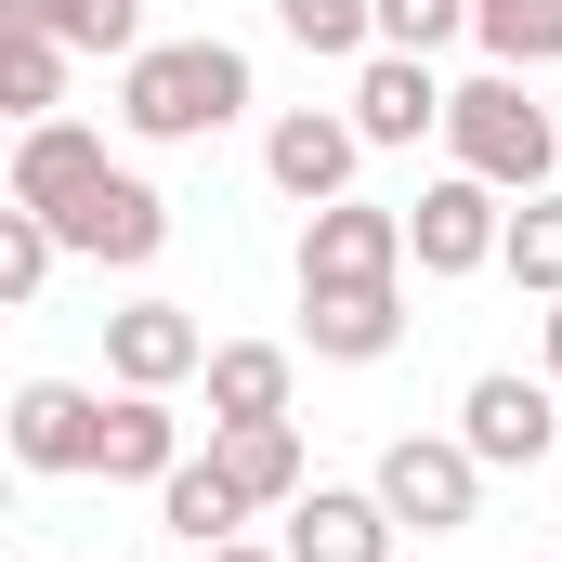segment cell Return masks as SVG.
I'll use <instances>...</instances> for the list:
<instances>
[{
	"label": "cell",
	"instance_id": "cell-1",
	"mask_svg": "<svg viewBox=\"0 0 562 562\" xmlns=\"http://www.w3.org/2000/svg\"><path fill=\"white\" fill-rule=\"evenodd\" d=\"M249 119V53L236 40H144L119 66V132L132 144H210Z\"/></svg>",
	"mask_w": 562,
	"mask_h": 562
},
{
	"label": "cell",
	"instance_id": "cell-2",
	"mask_svg": "<svg viewBox=\"0 0 562 562\" xmlns=\"http://www.w3.org/2000/svg\"><path fill=\"white\" fill-rule=\"evenodd\" d=\"M445 144H458V170H484L497 196H550V170H562V105L524 92V66H484V79H458Z\"/></svg>",
	"mask_w": 562,
	"mask_h": 562
},
{
	"label": "cell",
	"instance_id": "cell-3",
	"mask_svg": "<svg viewBox=\"0 0 562 562\" xmlns=\"http://www.w3.org/2000/svg\"><path fill=\"white\" fill-rule=\"evenodd\" d=\"M406 210H380V196H327V210H301V288H406Z\"/></svg>",
	"mask_w": 562,
	"mask_h": 562
},
{
	"label": "cell",
	"instance_id": "cell-4",
	"mask_svg": "<svg viewBox=\"0 0 562 562\" xmlns=\"http://www.w3.org/2000/svg\"><path fill=\"white\" fill-rule=\"evenodd\" d=\"M380 497H393V524L458 537V524L484 510V458H471L458 431H393V445H380Z\"/></svg>",
	"mask_w": 562,
	"mask_h": 562
},
{
	"label": "cell",
	"instance_id": "cell-5",
	"mask_svg": "<svg viewBox=\"0 0 562 562\" xmlns=\"http://www.w3.org/2000/svg\"><path fill=\"white\" fill-rule=\"evenodd\" d=\"M458 445L484 458V471H537L562 445V380H524V367H484L471 393H458Z\"/></svg>",
	"mask_w": 562,
	"mask_h": 562
},
{
	"label": "cell",
	"instance_id": "cell-6",
	"mask_svg": "<svg viewBox=\"0 0 562 562\" xmlns=\"http://www.w3.org/2000/svg\"><path fill=\"white\" fill-rule=\"evenodd\" d=\"M497 236H510V196H497L484 170H445V183H419V210H406L419 276H484V262H497Z\"/></svg>",
	"mask_w": 562,
	"mask_h": 562
},
{
	"label": "cell",
	"instance_id": "cell-7",
	"mask_svg": "<svg viewBox=\"0 0 562 562\" xmlns=\"http://www.w3.org/2000/svg\"><path fill=\"white\" fill-rule=\"evenodd\" d=\"M13 471H40V484H66V471H92L105 458V393H79V380H13Z\"/></svg>",
	"mask_w": 562,
	"mask_h": 562
},
{
	"label": "cell",
	"instance_id": "cell-8",
	"mask_svg": "<svg viewBox=\"0 0 562 562\" xmlns=\"http://www.w3.org/2000/svg\"><path fill=\"white\" fill-rule=\"evenodd\" d=\"M105 170H119V157H105L92 119H26V132H13V170H0V196H13V210H40V223H66Z\"/></svg>",
	"mask_w": 562,
	"mask_h": 562
},
{
	"label": "cell",
	"instance_id": "cell-9",
	"mask_svg": "<svg viewBox=\"0 0 562 562\" xmlns=\"http://www.w3.org/2000/svg\"><path fill=\"white\" fill-rule=\"evenodd\" d=\"M53 236H66L79 262H105V276H144V262L170 249V196H157L144 170H105V183H92V196H79Z\"/></svg>",
	"mask_w": 562,
	"mask_h": 562
},
{
	"label": "cell",
	"instance_id": "cell-10",
	"mask_svg": "<svg viewBox=\"0 0 562 562\" xmlns=\"http://www.w3.org/2000/svg\"><path fill=\"white\" fill-rule=\"evenodd\" d=\"M196 367H210V327H196L183 301H119V314H105V380H119V393H183Z\"/></svg>",
	"mask_w": 562,
	"mask_h": 562
},
{
	"label": "cell",
	"instance_id": "cell-11",
	"mask_svg": "<svg viewBox=\"0 0 562 562\" xmlns=\"http://www.w3.org/2000/svg\"><path fill=\"white\" fill-rule=\"evenodd\" d=\"M262 170H276V196L327 210V196H353V170H367V132H353V119H327V105H288L276 132H262Z\"/></svg>",
	"mask_w": 562,
	"mask_h": 562
},
{
	"label": "cell",
	"instance_id": "cell-12",
	"mask_svg": "<svg viewBox=\"0 0 562 562\" xmlns=\"http://www.w3.org/2000/svg\"><path fill=\"white\" fill-rule=\"evenodd\" d=\"M393 497L380 484H301V510H288V562H393Z\"/></svg>",
	"mask_w": 562,
	"mask_h": 562
},
{
	"label": "cell",
	"instance_id": "cell-13",
	"mask_svg": "<svg viewBox=\"0 0 562 562\" xmlns=\"http://www.w3.org/2000/svg\"><path fill=\"white\" fill-rule=\"evenodd\" d=\"M445 105H458V92L431 79V53H367L340 119H353L367 144H419V132H445Z\"/></svg>",
	"mask_w": 562,
	"mask_h": 562
},
{
	"label": "cell",
	"instance_id": "cell-14",
	"mask_svg": "<svg viewBox=\"0 0 562 562\" xmlns=\"http://www.w3.org/2000/svg\"><path fill=\"white\" fill-rule=\"evenodd\" d=\"M301 340L327 367H380L406 340V288H301Z\"/></svg>",
	"mask_w": 562,
	"mask_h": 562
},
{
	"label": "cell",
	"instance_id": "cell-15",
	"mask_svg": "<svg viewBox=\"0 0 562 562\" xmlns=\"http://www.w3.org/2000/svg\"><path fill=\"white\" fill-rule=\"evenodd\" d=\"M170 471H183L170 393H105V458H92V484H170Z\"/></svg>",
	"mask_w": 562,
	"mask_h": 562
},
{
	"label": "cell",
	"instance_id": "cell-16",
	"mask_svg": "<svg viewBox=\"0 0 562 562\" xmlns=\"http://www.w3.org/2000/svg\"><path fill=\"white\" fill-rule=\"evenodd\" d=\"M210 431L223 419H288V380H301V353L288 340H210Z\"/></svg>",
	"mask_w": 562,
	"mask_h": 562
},
{
	"label": "cell",
	"instance_id": "cell-17",
	"mask_svg": "<svg viewBox=\"0 0 562 562\" xmlns=\"http://www.w3.org/2000/svg\"><path fill=\"white\" fill-rule=\"evenodd\" d=\"M157 524H170L183 550H223V537H249V484H236L223 458H183V471L157 484Z\"/></svg>",
	"mask_w": 562,
	"mask_h": 562
},
{
	"label": "cell",
	"instance_id": "cell-18",
	"mask_svg": "<svg viewBox=\"0 0 562 562\" xmlns=\"http://www.w3.org/2000/svg\"><path fill=\"white\" fill-rule=\"evenodd\" d=\"M210 458L249 484V510H301V419H223Z\"/></svg>",
	"mask_w": 562,
	"mask_h": 562
},
{
	"label": "cell",
	"instance_id": "cell-19",
	"mask_svg": "<svg viewBox=\"0 0 562 562\" xmlns=\"http://www.w3.org/2000/svg\"><path fill=\"white\" fill-rule=\"evenodd\" d=\"M0 119H13V132H26V119H66V40L26 26V13H0Z\"/></svg>",
	"mask_w": 562,
	"mask_h": 562
},
{
	"label": "cell",
	"instance_id": "cell-20",
	"mask_svg": "<svg viewBox=\"0 0 562 562\" xmlns=\"http://www.w3.org/2000/svg\"><path fill=\"white\" fill-rule=\"evenodd\" d=\"M0 13H26V26H53L66 53H105V66L144 53V0H0Z\"/></svg>",
	"mask_w": 562,
	"mask_h": 562
},
{
	"label": "cell",
	"instance_id": "cell-21",
	"mask_svg": "<svg viewBox=\"0 0 562 562\" xmlns=\"http://www.w3.org/2000/svg\"><path fill=\"white\" fill-rule=\"evenodd\" d=\"M484 66H562V0H471Z\"/></svg>",
	"mask_w": 562,
	"mask_h": 562
},
{
	"label": "cell",
	"instance_id": "cell-22",
	"mask_svg": "<svg viewBox=\"0 0 562 562\" xmlns=\"http://www.w3.org/2000/svg\"><path fill=\"white\" fill-rule=\"evenodd\" d=\"M497 276L562 301V196H510V236H497Z\"/></svg>",
	"mask_w": 562,
	"mask_h": 562
},
{
	"label": "cell",
	"instance_id": "cell-23",
	"mask_svg": "<svg viewBox=\"0 0 562 562\" xmlns=\"http://www.w3.org/2000/svg\"><path fill=\"white\" fill-rule=\"evenodd\" d=\"M276 26L301 40V53H340V66L380 53V0H276Z\"/></svg>",
	"mask_w": 562,
	"mask_h": 562
},
{
	"label": "cell",
	"instance_id": "cell-24",
	"mask_svg": "<svg viewBox=\"0 0 562 562\" xmlns=\"http://www.w3.org/2000/svg\"><path fill=\"white\" fill-rule=\"evenodd\" d=\"M53 262H66V236H53L40 210H13V196H0V301L26 314V301L53 288Z\"/></svg>",
	"mask_w": 562,
	"mask_h": 562
},
{
	"label": "cell",
	"instance_id": "cell-25",
	"mask_svg": "<svg viewBox=\"0 0 562 562\" xmlns=\"http://www.w3.org/2000/svg\"><path fill=\"white\" fill-rule=\"evenodd\" d=\"M471 26V0H380V53H445Z\"/></svg>",
	"mask_w": 562,
	"mask_h": 562
},
{
	"label": "cell",
	"instance_id": "cell-26",
	"mask_svg": "<svg viewBox=\"0 0 562 562\" xmlns=\"http://www.w3.org/2000/svg\"><path fill=\"white\" fill-rule=\"evenodd\" d=\"M196 562H288V550H262V537H223V550H196Z\"/></svg>",
	"mask_w": 562,
	"mask_h": 562
},
{
	"label": "cell",
	"instance_id": "cell-27",
	"mask_svg": "<svg viewBox=\"0 0 562 562\" xmlns=\"http://www.w3.org/2000/svg\"><path fill=\"white\" fill-rule=\"evenodd\" d=\"M550 380H562V301H550Z\"/></svg>",
	"mask_w": 562,
	"mask_h": 562
},
{
	"label": "cell",
	"instance_id": "cell-28",
	"mask_svg": "<svg viewBox=\"0 0 562 562\" xmlns=\"http://www.w3.org/2000/svg\"><path fill=\"white\" fill-rule=\"evenodd\" d=\"M119 562H132V550H119Z\"/></svg>",
	"mask_w": 562,
	"mask_h": 562
},
{
	"label": "cell",
	"instance_id": "cell-29",
	"mask_svg": "<svg viewBox=\"0 0 562 562\" xmlns=\"http://www.w3.org/2000/svg\"><path fill=\"white\" fill-rule=\"evenodd\" d=\"M550 105H562V92H550Z\"/></svg>",
	"mask_w": 562,
	"mask_h": 562
}]
</instances>
